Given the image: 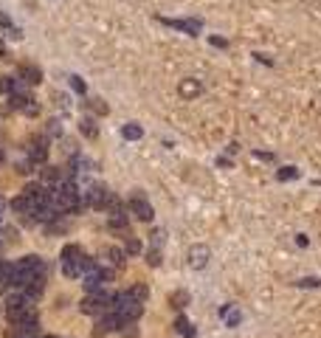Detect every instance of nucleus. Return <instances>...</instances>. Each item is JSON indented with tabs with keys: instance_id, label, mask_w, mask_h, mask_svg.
<instances>
[{
	"instance_id": "obj_1",
	"label": "nucleus",
	"mask_w": 321,
	"mask_h": 338,
	"mask_svg": "<svg viewBox=\"0 0 321 338\" xmlns=\"http://www.w3.org/2000/svg\"><path fill=\"white\" fill-rule=\"evenodd\" d=\"M113 296L115 293H107V290H99V293H87L85 299H82V313L87 316H102L110 310V304H113Z\"/></svg>"
},
{
	"instance_id": "obj_2",
	"label": "nucleus",
	"mask_w": 321,
	"mask_h": 338,
	"mask_svg": "<svg viewBox=\"0 0 321 338\" xmlns=\"http://www.w3.org/2000/svg\"><path fill=\"white\" fill-rule=\"evenodd\" d=\"M113 200H115V194L110 192L107 186H102V183H93V186L87 189V203H91L93 209H110Z\"/></svg>"
},
{
	"instance_id": "obj_3",
	"label": "nucleus",
	"mask_w": 321,
	"mask_h": 338,
	"mask_svg": "<svg viewBox=\"0 0 321 338\" xmlns=\"http://www.w3.org/2000/svg\"><path fill=\"white\" fill-rule=\"evenodd\" d=\"M127 209L133 211L138 220H144V223H150L152 217H155V211H152V206H150V200L144 198L141 192H135L133 198H130V203H127Z\"/></svg>"
},
{
	"instance_id": "obj_4",
	"label": "nucleus",
	"mask_w": 321,
	"mask_h": 338,
	"mask_svg": "<svg viewBox=\"0 0 321 338\" xmlns=\"http://www.w3.org/2000/svg\"><path fill=\"white\" fill-rule=\"evenodd\" d=\"M113 279V271L110 268H96L93 273H87L85 276V290L87 293H99V290H104V285Z\"/></svg>"
},
{
	"instance_id": "obj_5",
	"label": "nucleus",
	"mask_w": 321,
	"mask_h": 338,
	"mask_svg": "<svg viewBox=\"0 0 321 338\" xmlns=\"http://www.w3.org/2000/svg\"><path fill=\"white\" fill-rule=\"evenodd\" d=\"M209 262V245H192L189 248V265L192 268H206Z\"/></svg>"
},
{
	"instance_id": "obj_6",
	"label": "nucleus",
	"mask_w": 321,
	"mask_h": 338,
	"mask_svg": "<svg viewBox=\"0 0 321 338\" xmlns=\"http://www.w3.org/2000/svg\"><path fill=\"white\" fill-rule=\"evenodd\" d=\"M12 211L14 214H25V217H34V211H37V206L31 203L25 194H17V198L12 200Z\"/></svg>"
},
{
	"instance_id": "obj_7",
	"label": "nucleus",
	"mask_w": 321,
	"mask_h": 338,
	"mask_svg": "<svg viewBox=\"0 0 321 338\" xmlns=\"http://www.w3.org/2000/svg\"><path fill=\"white\" fill-rule=\"evenodd\" d=\"M85 254H82V248L79 245H73V242H68L65 248H62V254H60V260H62V265H76L79 260H82Z\"/></svg>"
},
{
	"instance_id": "obj_8",
	"label": "nucleus",
	"mask_w": 321,
	"mask_h": 338,
	"mask_svg": "<svg viewBox=\"0 0 321 338\" xmlns=\"http://www.w3.org/2000/svg\"><path fill=\"white\" fill-rule=\"evenodd\" d=\"M28 158H31V163H43L45 158H48V147H45V138H37L34 144L28 147Z\"/></svg>"
},
{
	"instance_id": "obj_9",
	"label": "nucleus",
	"mask_w": 321,
	"mask_h": 338,
	"mask_svg": "<svg viewBox=\"0 0 321 338\" xmlns=\"http://www.w3.org/2000/svg\"><path fill=\"white\" fill-rule=\"evenodd\" d=\"M161 23L172 25V29H181V31H189V34H197L200 31V20H161Z\"/></svg>"
},
{
	"instance_id": "obj_10",
	"label": "nucleus",
	"mask_w": 321,
	"mask_h": 338,
	"mask_svg": "<svg viewBox=\"0 0 321 338\" xmlns=\"http://www.w3.org/2000/svg\"><path fill=\"white\" fill-rule=\"evenodd\" d=\"M20 76H23V82H28V84H40L43 82V71L37 65H23L20 68Z\"/></svg>"
},
{
	"instance_id": "obj_11",
	"label": "nucleus",
	"mask_w": 321,
	"mask_h": 338,
	"mask_svg": "<svg viewBox=\"0 0 321 338\" xmlns=\"http://www.w3.org/2000/svg\"><path fill=\"white\" fill-rule=\"evenodd\" d=\"M79 133L85 135V138H96V135H99V124H96V119L85 116V119L79 121Z\"/></svg>"
},
{
	"instance_id": "obj_12",
	"label": "nucleus",
	"mask_w": 321,
	"mask_h": 338,
	"mask_svg": "<svg viewBox=\"0 0 321 338\" xmlns=\"http://www.w3.org/2000/svg\"><path fill=\"white\" fill-rule=\"evenodd\" d=\"M178 91H181V96L192 99V96H197V93L203 91V88H200V82H197V79H183V82H181V88H178Z\"/></svg>"
},
{
	"instance_id": "obj_13",
	"label": "nucleus",
	"mask_w": 321,
	"mask_h": 338,
	"mask_svg": "<svg viewBox=\"0 0 321 338\" xmlns=\"http://www.w3.org/2000/svg\"><path fill=\"white\" fill-rule=\"evenodd\" d=\"M0 93H6V96L20 93V79L17 76H0Z\"/></svg>"
},
{
	"instance_id": "obj_14",
	"label": "nucleus",
	"mask_w": 321,
	"mask_h": 338,
	"mask_svg": "<svg viewBox=\"0 0 321 338\" xmlns=\"http://www.w3.org/2000/svg\"><path fill=\"white\" fill-rule=\"evenodd\" d=\"M122 135H124L127 141H138L141 135H144V127L135 124V121H130V124H124V127H122Z\"/></svg>"
},
{
	"instance_id": "obj_15",
	"label": "nucleus",
	"mask_w": 321,
	"mask_h": 338,
	"mask_svg": "<svg viewBox=\"0 0 321 338\" xmlns=\"http://www.w3.org/2000/svg\"><path fill=\"white\" fill-rule=\"evenodd\" d=\"M104 257L110 260V265H113V268H122L124 260H127V254H124L122 248H107V251H104Z\"/></svg>"
},
{
	"instance_id": "obj_16",
	"label": "nucleus",
	"mask_w": 321,
	"mask_h": 338,
	"mask_svg": "<svg viewBox=\"0 0 321 338\" xmlns=\"http://www.w3.org/2000/svg\"><path fill=\"white\" fill-rule=\"evenodd\" d=\"M175 330L181 332L183 338H194V330H192V324H189L186 316H178V319H175Z\"/></svg>"
},
{
	"instance_id": "obj_17",
	"label": "nucleus",
	"mask_w": 321,
	"mask_h": 338,
	"mask_svg": "<svg viewBox=\"0 0 321 338\" xmlns=\"http://www.w3.org/2000/svg\"><path fill=\"white\" fill-rule=\"evenodd\" d=\"M127 296H130V299H135V302L144 304V302H147V296H150V290H147V285H133V288L127 290Z\"/></svg>"
},
{
	"instance_id": "obj_18",
	"label": "nucleus",
	"mask_w": 321,
	"mask_h": 338,
	"mask_svg": "<svg viewBox=\"0 0 321 338\" xmlns=\"http://www.w3.org/2000/svg\"><path fill=\"white\" fill-rule=\"evenodd\" d=\"M169 302H172V307L183 310V307L189 304V293H186V290H175V293L169 296Z\"/></svg>"
},
{
	"instance_id": "obj_19",
	"label": "nucleus",
	"mask_w": 321,
	"mask_h": 338,
	"mask_svg": "<svg viewBox=\"0 0 321 338\" xmlns=\"http://www.w3.org/2000/svg\"><path fill=\"white\" fill-rule=\"evenodd\" d=\"M25 102H28V96H23V93H12V96H9V107L12 110H23Z\"/></svg>"
},
{
	"instance_id": "obj_20",
	"label": "nucleus",
	"mask_w": 321,
	"mask_h": 338,
	"mask_svg": "<svg viewBox=\"0 0 321 338\" xmlns=\"http://www.w3.org/2000/svg\"><path fill=\"white\" fill-rule=\"evenodd\" d=\"M240 321H243V313H240L237 307H231V310H228V316H225V324H228V327H237Z\"/></svg>"
},
{
	"instance_id": "obj_21",
	"label": "nucleus",
	"mask_w": 321,
	"mask_h": 338,
	"mask_svg": "<svg viewBox=\"0 0 321 338\" xmlns=\"http://www.w3.org/2000/svg\"><path fill=\"white\" fill-rule=\"evenodd\" d=\"M147 262H150L152 268H158V265H161V251H158V248H150V254H147Z\"/></svg>"
},
{
	"instance_id": "obj_22",
	"label": "nucleus",
	"mask_w": 321,
	"mask_h": 338,
	"mask_svg": "<svg viewBox=\"0 0 321 338\" xmlns=\"http://www.w3.org/2000/svg\"><path fill=\"white\" fill-rule=\"evenodd\" d=\"M124 240H127V254H138V251H141V242L135 240L133 234H130V237H124Z\"/></svg>"
},
{
	"instance_id": "obj_23",
	"label": "nucleus",
	"mask_w": 321,
	"mask_h": 338,
	"mask_svg": "<svg viewBox=\"0 0 321 338\" xmlns=\"http://www.w3.org/2000/svg\"><path fill=\"white\" fill-rule=\"evenodd\" d=\"M299 288H321V279H315V276H310V279H299Z\"/></svg>"
},
{
	"instance_id": "obj_24",
	"label": "nucleus",
	"mask_w": 321,
	"mask_h": 338,
	"mask_svg": "<svg viewBox=\"0 0 321 338\" xmlns=\"http://www.w3.org/2000/svg\"><path fill=\"white\" fill-rule=\"evenodd\" d=\"M71 91L85 93V82H82V76H71Z\"/></svg>"
},
{
	"instance_id": "obj_25",
	"label": "nucleus",
	"mask_w": 321,
	"mask_h": 338,
	"mask_svg": "<svg viewBox=\"0 0 321 338\" xmlns=\"http://www.w3.org/2000/svg\"><path fill=\"white\" fill-rule=\"evenodd\" d=\"M37 110H40V104H37L34 99H28V102H25V107H23V113L25 116H37Z\"/></svg>"
},
{
	"instance_id": "obj_26",
	"label": "nucleus",
	"mask_w": 321,
	"mask_h": 338,
	"mask_svg": "<svg viewBox=\"0 0 321 338\" xmlns=\"http://www.w3.org/2000/svg\"><path fill=\"white\" fill-rule=\"evenodd\" d=\"M91 107H93V110H96V113H102V116H104V113H107V104H104V102H102V99H91Z\"/></svg>"
},
{
	"instance_id": "obj_27",
	"label": "nucleus",
	"mask_w": 321,
	"mask_h": 338,
	"mask_svg": "<svg viewBox=\"0 0 321 338\" xmlns=\"http://www.w3.org/2000/svg\"><path fill=\"white\" fill-rule=\"evenodd\" d=\"M299 172H296V166H287V169H282L279 172V181H287V178H296Z\"/></svg>"
},
{
	"instance_id": "obj_28",
	"label": "nucleus",
	"mask_w": 321,
	"mask_h": 338,
	"mask_svg": "<svg viewBox=\"0 0 321 338\" xmlns=\"http://www.w3.org/2000/svg\"><path fill=\"white\" fill-rule=\"evenodd\" d=\"M48 135H62V127H60V121H51V124H48Z\"/></svg>"
},
{
	"instance_id": "obj_29",
	"label": "nucleus",
	"mask_w": 321,
	"mask_h": 338,
	"mask_svg": "<svg viewBox=\"0 0 321 338\" xmlns=\"http://www.w3.org/2000/svg\"><path fill=\"white\" fill-rule=\"evenodd\" d=\"M0 25H3V29H12V17H6V14L0 12Z\"/></svg>"
},
{
	"instance_id": "obj_30",
	"label": "nucleus",
	"mask_w": 321,
	"mask_h": 338,
	"mask_svg": "<svg viewBox=\"0 0 321 338\" xmlns=\"http://www.w3.org/2000/svg\"><path fill=\"white\" fill-rule=\"evenodd\" d=\"M3 57H6V42L0 40V60H3Z\"/></svg>"
},
{
	"instance_id": "obj_31",
	"label": "nucleus",
	"mask_w": 321,
	"mask_h": 338,
	"mask_svg": "<svg viewBox=\"0 0 321 338\" xmlns=\"http://www.w3.org/2000/svg\"><path fill=\"white\" fill-rule=\"evenodd\" d=\"M3 161H6V152H3V150H0V163H3Z\"/></svg>"
},
{
	"instance_id": "obj_32",
	"label": "nucleus",
	"mask_w": 321,
	"mask_h": 338,
	"mask_svg": "<svg viewBox=\"0 0 321 338\" xmlns=\"http://www.w3.org/2000/svg\"><path fill=\"white\" fill-rule=\"evenodd\" d=\"M40 338H56V335H40Z\"/></svg>"
},
{
	"instance_id": "obj_33",
	"label": "nucleus",
	"mask_w": 321,
	"mask_h": 338,
	"mask_svg": "<svg viewBox=\"0 0 321 338\" xmlns=\"http://www.w3.org/2000/svg\"><path fill=\"white\" fill-rule=\"evenodd\" d=\"M0 223H3V211H0Z\"/></svg>"
},
{
	"instance_id": "obj_34",
	"label": "nucleus",
	"mask_w": 321,
	"mask_h": 338,
	"mask_svg": "<svg viewBox=\"0 0 321 338\" xmlns=\"http://www.w3.org/2000/svg\"><path fill=\"white\" fill-rule=\"evenodd\" d=\"M0 245H3V242H0Z\"/></svg>"
}]
</instances>
